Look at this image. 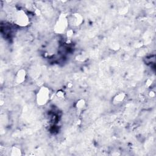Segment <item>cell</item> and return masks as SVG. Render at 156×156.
I'll return each instance as SVG.
<instances>
[{"label": "cell", "instance_id": "1", "mask_svg": "<svg viewBox=\"0 0 156 156\" xmlns=\"http://www.w3.org/2000/svg\"><path fill=\"white\" fill-rule=\"evenodd\" d=\"M68 26V17L65 14H61L54 26V32L58 34H63L67 32Z\"/></svg>", "mask_w": 156, "mask_h": 156}, {"label": "cell", "instance_id": "2", "mask_svg": "<svg viewBox=\"0 0 156 156\" xmlns=\"http://www.w3.org/2000/svg\"><path fill=\"white\" fill-rule=\"evenodd\" d=\"M51 96L50 90L47 87H42L36 94V103L39 106L47 104Z\"/></svg>", "mask_w": 156, "mask_h": 156}, {"label": "cell", "instance_id": "3", "mask_svg": "<svg viewBox=\"0 0 156 156\" xmlns=\"http://www.w3.org/2000/svg\"><path fill=\"white\" fill-rule=\"evenodd\" d=\"M13 21L15 25L21 27L27 26L30 22L28 15L23 10H19L15 12Z\"/></svg>", "mask_w": 156, "mask_h": 156}, {"label": "cell", "instance_id": "4", "mask_svg": "<svg viewBox=\"0 0 156 156\" xmlns=\"http://www.w3.org/2000/svg\"><path fill=\"white\" fill-rule=\"evenodd\" d=\"M69 26L72 27H78L81 26L84 21L82 15L78 13H74L68 17Z\"/></svg>", "mask_w": 156, "mask_h": 156}, {"label": "cell", "instance_id": "5", "mask_svg": "<svg viewBox=\"0 0 156 156\" xmlns=\"http://www.w3.org/2000/svg\"><path fill=\"white\" fill-rule=\"evenodd\" d=\"M26 71L24 69H20L18 71L15 77V81L17 84H23L26 78Z\"/></svg>", "mask_w": 156, "mask_h": 156}, {"label": "cell", "instance_id": "6", "mask_svg": "<svg viewBox=\"0 0 156 156\" xmlns=\"http://www.w3.org/2000/svg\"><path fill=\"white\" fill-rule=\"evenodd\" d=\"M126 98V94L124 92H119L116 94L112 99V103L115 105H118L121 104L124 102Z\"/></svg>", "mask_w": 156, "mask_h": 156}, {"label": "cell", "instance_id": "7", "mask_svg": "<svg viewBox=\"0 0 156 156\" xmlns=\"http://www.w3.org/2000/svg\"><path fill=\"white\" fill-rule=\"evenodd\" d=\"M10 154L12 155H15V156L21 155H22V150H21L19 146H14L12 149V151H11Z\"/></svg>", "mask_w": 156, "mask_h": 156}, {"label": "cell", "instance_id": "8", "mask_svg": "<svg viewBox=\"0 0 156 156\" xmlns=\"http://www.w3.org/2000/svg\"><path fill=\"white\" fill-rule=\"evenodd\" d=\"M85 105V101L84 100H81L79 101H78L77 103H76V107L78 109H82L84 107Z\"/></svg>", "mask_w": 156, "mask_h": 156}, {"label": "cell", "instance_id": "9", "mask_svg": "<svg viewBox=\"0 0 156 156\" xmlns=\"http://www.w3.org/2000/svg\"><path fill=\"white\" fill-rule=\"evenodd\" d=\"M57 97H59V98H63L65 96V93L63 91H58L57 93Z\"/></svg>", "mask_w": 156, "mask_h": 156}, {"label": "cell", "instance_id": "10", "mask_svg": "<svg viewBox=\"0 0 156 156\" xmlns=\"http://www.w3.org/2000/svg\"><path fill=\"white\" fill-rule=\"evenodd\" d=\"M66 33L67 34V37H72V36L73 34V30L72 29H68V30H67Z\"/></svg>", "mask_w": 156, "mask_h": 156}, {"label": "cell", "instance_id": "11", "mask_svg": "<svg viewBox=\"0 0 156 156\" xmlns=\"http://www.w3.org/2000/svg\"><path fill=\"white\" fill-rule=\"evenodd\" d=\"M155 93H154V91H151L149 93V96H150L151 98H154V97H155Z\"/></svg>", "mask_w": 156, "mask_h": 156}, {"label": "cell", "instance_id": "12", "mask_svg": "<svg viewBox=\"0 0 156 156\" xmlns=\"http://www.w3.org/2000/svg\"><path fill=\"white\" fill-rule=\"evenodd\" d=\"M152 81L151 80H150V79H148V80L147 81L146 85H147L148 86H150V85L152 84Z\"/></svg>", "mask_w": 156, "mask_h": 156}]
</instances>
